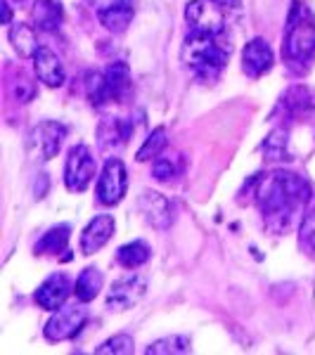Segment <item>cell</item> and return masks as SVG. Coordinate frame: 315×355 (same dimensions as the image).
<instances>
[{
    "instance_id": "25",
    "label": "cell",
    "mask_w": 315,
    "mask_h": 355,
    "mask_svg": "<svg viewBox=\"0 0 315 355\" xmlns=\"http://www.w3.org/2000/svg\"><path fill=\"white\" fill-rule=\"evenodd\" d=\"M182 173L180 154H159L152 162V178L159 182H171Z\"/></svg>"
},
{
    "instance_id": "29",
    "label": "cell",
    "mask_w": 315,
    "mask_h": 355,
    "mask_svg": "<svg viewBox=\"0 0 315 355\" xmlns=\"http://www.w3.org/2000/svg\"><path fill=\"white\" fill-rule=\"evenodd\" d=\"M299 246L306 256L315 259V206L303 216L301 227H299Z\"/></svg>"
},
{
    "instance_id": "6",
    "label": "cell",
    "mask_w": 315,
    "mask_h": 355,
    "mask_svg": "<svg viewBox=\"0 0 315 355\" xmlns=\"http://www.w3.org/2000/svg\"><path fill=\"white\" fill-rule=\"evenodd\" d=\"M97 164L93 152L85 145H76L69 150L67 164H65V185L69 192H85L88 185L95 180Z\"/></svg>"
},
{
    "instance_id": "11",
    "label": "cell",
    "mask_w": 315,
    "mask_h": 355,
    "mask_svg": "<svg viewBox=\"0 0 315 355\" xmlns=\"http://www.w3.org/2000/svg\"><path fill=\"white\" fill-rule=\"evenodd\" d=\"M137 209L142 214V220L154 230H169L173 223V206L164 194L154 190H145L137 197Z\"/></svg>"
},
{
    "instance_id": "30",
    "label": "cell",
    "mask_w": 315,
    "mask_h": 355,
    "mask_svg": "<svg viewBox=\"0 0 315 355\" xmlns=\"http://www.w3.org/2000/svg\"><path fill=\"white\" fill-rule=\"evenodd\" d=\"M135 351V343L128 334H117L110 341H105L102 346L95 348L97 355H130Z\"/></svg>"
},
{
    "instance_id": "24",
    "label": "cell",
    "mask_w": 315,
    "mask_h": 355,
    "mask_svg": "<svg viewBox=\"0 0 315 355\" xmlns=\"http://www.w3.org/2000/svg\"><path fill=\"white\" fill-rule=\"evenodd\" d=\"M152 251L150 246H147L142 239H135V242L130 244H124L121 249L117 251V263L121 268H128V270H135V268L145 266L147 261H150Z\"/></svg>"
},
{
    "instance_id": "31",
    "label": "cell",
    "mask_w": 315,
    "mask_h": 355,
    "mask_svg": "<svg viewBox=\"0 0 315 355\" xmlns=\"http://www.w3.org/2000/svg\"><path fill=\"white\" fill-rule=\"evenodd\" d=\"M12 95L17 102H31L33 97H36V85H33V81H28V76H24V73H17V78L12 81Z\"/></svg>"
},
{
    "instance_id": "20",
    "label": "cell",
    "mask_w": 315,
    "mask_h": 355,
    "mask_svg": "<svg viewBox=\"0 0 315 355\" xmlns=\"http://www.w3.org/2000/svg\"><path fill=\"white\" fill-rule=\"evenodd\" d=\"M263 154H266L268 162H291L287 125H278L268 133V137L263 140Z\"/></svg>"
},
{
    "instance_id": "13",
    "label": "cell",
    "mask_w": 315,
    "mask_h": 355,
    "mask_svg": "<svg viewBox=\"0 0 315 355\" xmlns=\"http://www.w3.org/2000/svg\"><path fill=\"white\" fill-rule=\"evenodd\" d=\"M273 50L268 41L263 38H254L244 45L242 50V71L247 73L249 78H261L263 73H268L273 69Z\"/></svg>"
},
{
    "instance_id": "21",
    "label": "cell",
    "mask_w": 315,
    "mask_h": 355,
    "mask_svg": "<svg viewBox=\"0 0 315 355\" xmlns=\"http://www.w3.org/2000/svg\"><path fill=\"white\" fill-rule=\"evenodd\" d=\"M69 237H71V227L69 225H57L50 227L41 239L33 246V254L36 256H57L67 249Z\"/></svg>"
},
{
    "instance_id": "22",
    "label": "cell",
    "mask_w": 315,
    "mask_h": 355,
    "mask_svg": "<svg viewBox=\"0 0 315 355\" xmlns=\"http://www.w3.org/2000/svg\"><path fill=\"white\" fill-rule=\"evenodd\" d=\"M10 43H12L15 53L22 57V60H33L38 50V41H36V31H33L28 24H22V21H15L10 26Z\"/></svg>"
},
{
    "instance_id": "8",
    "label": "cell",
    "mask_w": 315,
    "mask_h": 355,
    "mask_svg": "<svg viewBox=\"0 0 315 355\" xmlns=\"http://www.w3.org/2000/svg\"><path fill=\"white\" fill-rule=\"evenodd\" d=\"M126 190H128V173L121 159L110 157L105 162L102 175L97 180V202L102 206H114L124 199Z\"/></svg>"
},
{
    "instance_id": "5",
    "label": "cell",
    "mask_w": 315,
    "mask_h": 355,
    "mask_svg": "<svg viewBox=\"0 0 315 355\" xmlns=\"http://www.w3.org/2000/svg\"><path fill=\"white\" fill-rule=\"evenodd\" d=\"M67 137V128L57 121H41L33 125L26 137V152L33 162H50L62 150V142Z\"/></svg>"
},
{
    "instance_id": "18",
    "label": "cell",
    "mask_w": 315,
    "mask_h": 355,
    "mask_svg": "<svg viewBox=\"0 0 315 355\" xmlns=\"http://www.w3.org/2000/svg\"><path fill=\"white\" fill-rule=\"evenodd\" d=\"M278 110L284 112V116L289 119H303L313 112V97L311 90L306 85H291V88L280 97Z\"/></svg>"
},
{
    "instance_id": "4",
    "label": "cell",
    "mask_w": 315,
    "mask_h": 355,
    "mask_svg": "<svg viewBox=\"0 0 315 355\" xmlns=\"http://www.w3.org/2000/svg\"><path fill=\"white\" fill-rule=\"evenodd\" d=\"M187 31L194 36H223L225 33V8L219 0H190L185 8Z\"/></svg>"
},
{
    "instance_id": "12",
    "label": "cell",
    "mask_w": 315,
    "mask_h": 355,
    "mask_svg": "<svg viewBox=\"0 0 315 355\" xmlns=\"http://www.w3.org/2000/svg\"><path fill=\"white\" fill-rule=\"evenodd\" d=\"M130 130H133L130 123H126L117 116L102 119L100 125H97V147H100V152L107 154V157L121 152L126 142L130 140Z\"/></svg>"
},
{
    "instance_id": "26",
    "label": "cell",
    "mask_w": 315,
    "mask_h": 355,
    "mask_svg": "<svg viewBox=\"0 0 315 355\" xmlns=\"http://www.w3.org/2000/svg\"><path fill=\"white\" fill-rule=\"evenodd\" d=\"M169 133H166L164 125H159V128H154L150 135H147V140L142 142V147L137 150L135 159L137 162H154V159L159 157V154H164L166 145H169V137H166Z\"/></svg>"
},
{
    "instance_id": "34",
    "label": "cell",
    "mask_w": 315,
    "mask_h": 355,
    "mask_svg": "<svg viewBox=\"0 0 315 355\" xmlns=\"http://www.w3.org/2000/svg\"><path fill=\"white\" fill-rule=\"evenodd\" d=\"M225 10H239L242 8V0H219Z\"/></svg>"
},
{
    "instance_id": "3",
    "label": "cell",
    "mask_w": 315,
    "mask_h": 355,
    "mask_svg": "<svg viewBox=\"0 0 315 355\" xmlns=\"http://www.w3.org/2000/svg\"><path fill=\"white\" fill-rule=\"evenodd\" d=\"M282 55L291 67H303L315 57V17L301 0H294L289 10Z\"/></svg>"
},
{
    "instance_id": "1",
    "label": "cell",
    "mask_w": 315,
    "mask_h": 355,
    "mask_svg": "<svg viewBox=\"0 0 315 355\" xmlns=\"http://www.w3.org/2000/svg\"><path fill=\"white\" fill-rule=\"evenodd\" d=\"M311 185L299 173L273 171V173H256L249 178L237 202L256 204L266 225L275 232H284L296 211L311 202Z\"/></svg>"
},
{
    "instance_id": "17",
    "label": "cell",
    "mask_w": 315,
    "mask_h": 355,
    "mask_svg": "<svg viewBox=\"0 0 315 355\" xmlns=\"http://www.w3.org/2000/svg\"><path fill=\"white\" fill-rule=\"evenodd\" d=\"M105 81L107 93H110V102H126L133 90V81H130V69L126 62H114L105 69Z\"/></svg>"
},
{
    "instance_id": "23",
    "label": "cell",
    "mask_w": 315,
    "mask_h": 355,
    "mask_svg": "<svg viewBox=\"0 0 315 355\" xmlns=\"http://www.w3.org/2000/svg\"><path fill=\"white\" fill-rule=\"evenodd\" d=\"M102 284H105L102 272L97 270V268L90 266V268H85L81 275H78L76 284H74V294H76V299L81 303H88L102 291Z\"/></svg>"
},
{
    "instance_id": "15",
    "label": "cell",
    "mask_w": 315,
    "mask_h": 355,
    "mask_svg": "<svg viewBox=\"0 0 315 355\" xmlns=\"http://www.w3.org/2000/svg\"><path fill=\"white\" fill-rule=\"evenodd\" d=\"M33 69H36L38 81L48 88H60L67 81L65 67H62L60 57H57L50 48H38L33 55Z\"/></svg>"
},
{
    "instance_id": "7",
    "label": "cell",
    "mask_w": 315,
    "mask_h": 355,
    "mask_svg": "<svg viewBox=\"0 0 315 355\" xmlns=\"http://www.w3.org/2000/svg\"><path fill=\"white\" fill-rule=\"evenodd\" d=\"M88 320V311L81 306V303H71V306H62L57 308L53 318L45 322V339L48 341H69L81 331V327Z\"/></svg>"
},
{
    "instance_id": "2",
    "label": "cell",
    "mask_w": 315,
    "mask_h": 355,
    "mask_svg": "<svg viewBox=\"0 0 315 355\" xmlns=\"http://www.w3.org/2000/svg\"><path fill=\"white\" fill-rule=\"evenodd\" d=\"M230 50L232 45L225 43L223 36H194L190 33L187 41L182 43L180 60L197 81L209 83L221 76L223 67L228 64Z\"/></svg>"
},
{
    "instance_id": "10",
    "label": "cell",
    "mask_w": 315,
    "mask_h": 355,
    "mask_svg": "<svg viewBox=\"0 0 315 355\" xmlns=\"http://www.w3.org/2000/svg\"><path fill=\"white\" fill-rule=\"evenodd\" d=\"M100 19V24L112 33H121L133 21V0H85Z\"/></svg>"
},
{
    "instance_id": "14",
    "label": "cell",
    "mask_w": 315,
    "mask_h": 355,
    "mask_svg": "<svg viewBox=\"0 0 315 355\" xmlns=\"http://www.w3.org/2000/svg\"><path fill=\"white\" fill-rule=\"evenodd\" d=\"M71 291V279L65 272H55L36 289V303L45 308V311H57V308L65 306V301L69 299Z\"/></svg>"
},
{
    "instance_id": "16",
    "label": "cell",
    "mask_w": 315,
    "mask_h": 355,
    "mask_svg": "<svg viewBox=\"0 0 315 355\" xmlns=\"http://www.w3.org/2000/svg\"><path fill=\"white\" fill-rule=\"evenodd\" d=\"M114 218L110 214H102V216H95L93 220L85 225V230L81 234V251L85 256H93L97 251L102 249L107 242L112 239L114 234Z\"/></svg>"
},
{
    "instance_id": "9",
    "label": "cell",
    "mask_w": 315,
    "mask_h": 355,
    "mask_svg": "<svg viewBox=\"0 0 315 355\" xmlns=\"http://www.w3.org/2000/svg\"><path fill=\"white\" fill-rule=\"evenodd\" d=\"M147 296V277L140 272L126 275V277H119L117 282L112 284L110 294H107V308L110 311H128V308L137 306L142 299Z\"/></svg>"
},
{
    "instance_id": "19",
    "label": "cell",
    "mask_w": 315,
    "mask_h": 355,
    "mask_svg": "<svg viewBox=\"0 0 315 355\" xmlns=\"http://www.w3.org/2000/svg\"><path fill=\"white\" fill-rule=\"evenodd\" d=\"M31 17L41 31H57L65 21V10L57 0H33Z\"/></svg>"
},
{
    "instance_id": "28",
    "label": "cell",
    "mask_w": 315,
    "mask_h": 355,
    "mask_svg": "<svg viewBox=\"0 0 315 355\" xmlns=\"http://www.w3.org/2000/svg\"><path fill=\"white\" fill-rule=\"evenodd\" d=\"M85 93L93 107H102L110 102V93H107V81H105V71H90L85 76Z\"/></svg>"
},
{
    "instance_id": "27",
    "label": "cell",
    "mask_w": 315,
    "mask_h": 355,
    "mask_svg": "<svg viewBox=\"0 0 315 355\" xmlns=\"http://www.w3.org/2000/svg\"><path fill=\"white\" fill-rule=\"evenodd\" d=\"M192 351V341L190 336H182V334H176V336H166V339H159L147 346V355H180V353H190Z\"/></svg>"
},
{
    "instance_id": "33",
    "label": "cell",
    "mask_w": 315,
    "mask_h": 355,
    "mask_svg": "<svg viewBox=\"0 0 315 355\" xmlns=\"http://www.w3.org/2000/svg\"><path fill=\"white\" fill-rule=\"evenodd\" d=\"M0 8H3V24H12V10H10L8 0H3Z\"/></svg>"
},
{
    "instance_id": "35",
    "label": "cell",
    "mask_w": 315,
    "mask_h": 355,
    "mask_svg": "<svg viewBox=\"0 0 315 355\" xmlns=\"http://www.w3.org/2000/svg\"><path fill=\"white\" fill-rule=\"evenodd\" d=\"M8 3H10V0H8ZM12 3H17V5H19V3H26V0H12Z\"/></svg>"
},
{
    "instance_id": "32",
    "label": "cell",
    "mask_w": 315,
    "mask_h": 355,
    "mask_svg": "<svg viewBox=\"0 0 315 355\" xmlns=\"http://www.w3.org/2000/svg\"><path fill=\"white\" fill-rule=\"evenodd\" d=\"M45 192H48V175L45 173H38L36 178V185H33V197L36 199H43Z\"/></svg>"
}]
</instances>
